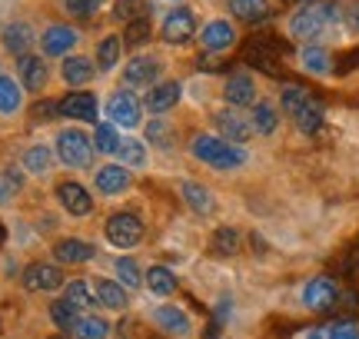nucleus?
<instances>
[{"instance_id":"6ab92c4d","label":"nucleus","mask_w":359,"mask_h":339,"mask_svg":"<svg viewBox=\"0 0 359 339\" xmlns=\"http://www.w3.org/2000/svg\"><path fill=\"white\" fill-rule=\"evenodd\" d=\"M154 323L163 333H170V336H190V329H193V323H190V316L183 313L180 306H156L154 310Z\"/></svg>"},{"instance_id":"20e7f679","label":"nucleus","mask_w":359,"mask_h":339,"mask_svg":"<svg viewBox=\"0 0 359 339\" xmlns=\"http://www.w3.org/2000/svg\"><path fill=\"white\" fill-rule=\"evenodd\" d=\"M107 240L114 243L116 249H133L143 240V220L137 213H114L107 220Z\"/></svg>"},{"instance_id":"aec40b11","label":"nucleus","mask_w":359,"mask_h":339,"mask_svg":"<svg viewBox=\"0 0 359 339\" xmlns=\"http://www.w3.org/2000/svg\"><path fill=\"white\" fill-rule=\"evenodd\" d=\"M93 183H97V190H100L103 196H116V193H123V190L130 186V170L120 167V163L100 167L97 173H93Z\"/></svg>"},{"instance_id":"a18cd8bd","label":"nucleus","mask_w":359,"mask_h":339,"mask_svg":"<svg viewBox=\"0 0 359 339\" xmlns=\"http://www.w3.org/2000/svg\"><path fill=\"white\" fill-rule=\"evenodd\" d=\"M116 20H137V17H147V0H116Z\"/></svg>"},{"instance_id":"a878e982","label":"nucleus","mask_w":359,"mask_h":339,"mask_svg":"<svg viewBox=\"0 0 359 339\" xmlns=\"http://www.w3.org/2000/svg\"><path fill=\"white\" fill-rule=\"evenodd\" d=\"M143 283L147 289L154 293V296H170V293H177V276L170 266H150L147 273H143Z\"/></svg>"},{"instance_id":"09e8293b","label":"nucleus","mask_w":359,"mask_h":339,"mask_svg":"<svg viewBox=\"0 0 359 339\" xmlns=\"http://www.w3.org/2000/svg\"><path fill=\"white\" fill-rule=\"evenodd\" d=\"M147 137H150L156 146H170V127L160 117H154V123L147 127Z\"/></svg>"},{"instance_id":"6e6552de","label":"nucleus","mask_w":359,"mask_h":339,"mask_svg":"<svg viewBox=\"0 0 359 339\" xmlns=\"http://www.w3.org/2000/svg\"><path fill=\"white\" fill-rule=\"evenodd\" d=\"M67 279H64V270L57 263H30L24 270V286L30 293H53L60 289Z\"/></svg>"},{"instance_id":"9d476101","label":"nucleus","mask_w":359,"mask_h":339,"mask_svg":"<svg viewBox=\"0 0 359 339\" xmlns=\"http://www.w3.org/2000/svg\"><path fill=\"white\" fill-rule=\"evenodd\" d=\"M160 34L167 43H187V40L196 34V17H193L190 7H173V11L163 17V27Z\"/></svg>"},{"instance_id":"49530a36","label":"nucleus","mask_w":359,"mask_h":339,"mask_svg":"<svg viewBox=\"0 0 359 339\" xmlns=\"http://www.w3.org/2000/svg\"><path fill=\"white\" fill-rule=\"evenodd\" d=\"M103 0H64V11L70 17H77V20H90L93 13L100 11Z\"/></svg>"},{"instance_id":"864d4df0","label":"nucleus","mask_w":359,"mask_h":339,"mask_svg":"<svg viewBox=\"0 0 359 339\" xmlns=\"http://www.w3.org/2000/svg\"><path fill=\"white\" fill-rule=\"evenodd\" d=\"M306 339H330V333H326V326H316L306 333Z\"/></svg>"},{"instance_id":"ea45409f","label":"nucleus","mask_w":359,"mask_h":339,"mask_svg":"<svg viewBox=\"0 0 359 339\" xmlns=\"http://www.w3.org/2000/svg\"><path fill=\"white\" fill-rule=\"evenodd\" d=\"M80 316H83V313H80L77 306H70L67 300H57V303L50 306V319H53V323H57L60 329H67V333L74 329V323H77Z\"/></svg>"},{"instance_id":"dca6fc26","label":"nucleus","mask_w":359,"mask_h":339,"mask_svg":"<svg viewBox=\"0 0 359 339\" xmlns=\"http://www.w3.org/2000/svg\"><path fill=\"white\" fill-rule=\"evenodd\" d=\"M20 64H17V74H20V87L30 93H37L47 87V64H43V57L37 53H24V57H17Z\"/></svg>"},{"instance_id":"9b49d317","label":"nucleus","mask_w":359,"mask_h":339,"mask_svg":"<svg viewBox=\"0 0 359 339\" xmlns=\"http://www.w3.org/2000/svg\"><path fill=\"white\" fill-rule=\"evenodd\" d=\"M57 200H60V207H64L70 216H87L90 209H93V196H90L87 186L77 180L57 183Z\"/></svg>"},{"instance_id":"c03bdc74","label":"nucleus","mask_w":359,"mask_h":339,"mask_svg":"<svg viewBox=\"0 0 359 339\" xmlns=\"http://www.w3.org/2000/svg\"><path fill=\"white\" fill-rule=\"evenodd\" d=\"M330 339H359V319L356 316H346V319H336L326 326Z\"/></svg>"},{"instance_id":"423d86ee","label":"nucleus","mask_w":359,"mask_h":339,"mask_svg":"<svg viewBox=\"0 0 359 339\" xmlns=\"http://www.w3.org/2000/svg\"><path fill=\"white\" fill-rule=\"evenodd\" d=\"M280 53H283V43L273 37H253L246 40L243 47V60L246 64L259 67V70H266V74H280Z\"/></svg>"},{"instance_id":"a211bd4d","label":"nucleus","mask_w":359,"mask_h":339,"mask_svg":"<svg viewBox=\"0 0 359 339\" xmlns=\"http://www.w3.org/2000/svg\"><path fill=\"white\" fill-rule=\"evenodd\" d=\"M53 256H57V263L80 266V263H90V260H93V256H97V249H93V243H87V240L70 236V240H60V243L53 247Z\"/></svg>"},{"instance_id":"6e6d98bb","label":"nucleus","mask_w":359,"mask_h":339,"mask_svg":"<svg viewBox=\"0 0 359 339\" xmlns=\"http://www.w3.org/2000/svg\"><path fill=\"white\" fill-rule=\"evenodd\" d=\"M0 240H4V230H0Z\"/></svg>"},{"instance_id":"412c9836","label":"nucleus","mask_w":359,"mask_h":339,"mask_svg":"<svg viewBox=\"0 0 359 339\" xmlns=\"http://www.w3.org/2000/svg\"><path fill=\"white\" fill-rule=\"evenodd\" d=\"M0 40H4V50H7V53H13V57H24V53H30V47H34V27L24 24V20L7 24V27H4V34H0Z\"/></svg>"},{"instance_id":"a19ab883","label":"nucleus","mask_w":359,"mask_h":339,"mask_svg":"<svg viewBox=\"0 0 359 339\" xmlns=\"http://www.w3.org/2000/svg\"><path fill=\"white\" fill-rule=\"evenodd\" d=\"M116 146H120V133H116L114 123H100L97 133H93V150H100V153H116Z\"/></svg>"},{"instance_id":"8fccbe9b","label":"nucleus","mask_w":359,"mask_h":339,"mask_svg":"<svg viewBox=\"0 0 359 339\" xmlns=\"http://www.w3.org/2000/svg\"><path fill=\"white\" fill-rule=\"evenodd\" d=\"M339 306H346L353 316H359V289H349V293H339Z\"/></svg>"},{"instance_id":"b1692460","label":"nucleus","mask_w":359,"mask_h":339,"mask_svg":"<svg viewBox=\"0 0 359 339\" xmlns=\"http://www.w3.org/2000/svg\"><path fill=\"white\" fill-rule=\"evenodd\" d=\"M293 123H296V130H299V133L316 137V133L323 130V123H326V110H323V104L316 100V97H309L306 106H303V110L293 117Z\"/></svg>"},{"instance_id":"5fc2aeb1","label":"nucleus","mask_w":359,"mask_h":339,"mask_svg":"<svg viewBox=\"0 0 359 339\" xmlns=\"http://www.w3.org/2000/svg\"><path fill=\"white\" fill-rule=\"evenodd\" d=\"M286 4H303V0H286Z\"/></svg>"},{"instance_id":"2f4dec72","label":"nucleus","mask_w":359,"mask_h":339,"mask_svg":"<svg viewBox=\"0 0 359 339\" xmlns=\"http://www.w3.org/2000/svg\"><path fill=\"white\" fill-rule=\"evenodd\" d=\"M70 336H74V339H107V336H110V326H107V319H100V316H87V313H83L77 323H74Z\"/></svg>"},{"instance_id":"f8f14e48","label":"nucleus","mask_w":359,"mask_h":339,"mask_svg":"<svg viewBox=\"0 0 359 339\" xmlns=\"http://www.w3.org/2000/svg\"><path fill=\"white\" fill-rule=\"evenodd\" d=\"M160 77V60L156 57H133L123 67V87H154V80Z\"/></svg>"},{"instance_id":"473e14b6","label":"nucleus","mask_w":359,"mask_h":339,"mask_svg":"<svg viewBox=\"0 0 359 339\" xmlns=\"http://www.w3.org/2000/svg\"><path fill=\"white\" fill-rule=\"evenodd\" d=\"M120 50H123V37L120 34H107L97 43V64H100V70H114L120 64Z\"/></svg>"},{"instance_id":"ddd939ff","label":"nucleus","mask_w":359,"mask_h":339,"mask_svg":"<svg viewBox=\"0 0 359 339\" xmlns=\"http://www.w3.org/2000/svg\"><path fill=\"white\" fill-rule=\"evenodd\" d=\"M74 43H77V30L67 24H50L43 30V37H40V50L47 53V57H64V53L74 50Z\"/></svg>"},{"instance_id":"7c9ffc66","label":"nucleus","mask_w":359,"mask_h":339,"mask_svg":"<svg viewBox=\"0 0 359 339\" xmlns=\"http://www.w3.org/2000/svg\"><path fill=\"white\" fill-rule=\"evenodd\" d=\"M250 123H253V130H257L259 137H269V133H276V127H280V117H276V106L266 104V100H259V104H253Z\"/></svg>"},{"instance_id":"f3484780","label":"nucleus","mask_w":359,"mask_h":339,"mask_svg":"<svg viewBox=\"0 0 359 339\" xmlns=\"http://www.w3.org/2000/svg\"><path fill=\"white\" fill-rule=\"evenodd\" d=\"M223 97L230 106H253L257 104V83L250 74H233L223 87Z\"/></svg>"},{"instance_id":"393cba45","label":"nucleus","mask_w":359,"mask_h":339,"mask_svg":"<svg viewBox=\"0 0 359 339\" xmlns=\"http://www.w3.org/2000/svg\"><path fill=\"white\" fill-rule=\"evenodd\" d=\"M60 74H64V80L70 83V87H83V83H90L93 80V74H97V67L90 64L87 57H67L64 67H60Z\"/></svg>"},{"instance_id":"de8ad7c7","label":"nucleus","mask_w":359,"mask_h":339,"mask_svg":"<svg viewBox=\"0 0 359 339\" xmlns=\"http://www.w3.org/2000/svg\"><path fill=\"white\" fill-rule=\"evenodd\" d=\"M53 117H60L57 100H40V104L30 106V120H34V123H43V120H53Z\"/></svg>"},{"instance_id":"c9c22d12","label":"nucleus","mask_w":359,"mask_h":339,"mask_svg":"<svg viewBox=\"0 0 359 339\" xmlns=\"http://www.w3.org/2000/svg\"><path fill=\"white\" fill-rule=\"evenodd\" d=\"M309 97H313V93H309L306 87H299V83H286L283 93H280V104H283V110H286V117H296V113L306 106Z\"/></svg>"},{"instance_id":"c85d7f7f","label":"nucleus","mask_w":359,"mask_h":339,"mask_svg":"<svg viewBox=\"0 0 359 339\" xmlns=\"http://www.w3.org/2000/svg\"><path fill=\"white\" fill-rule=\"evenodd\" d=\"M240 247H243V236H240V230H233V226H219L217 233L210 236V249L217 256H236Z\"/></svg>"},{"instance_id":"2eb2a0df","label":"nucleus","mask_w":359,"mask_h":339,"mask_svg":"<svg viewBox=\"0 0 359 339\" xmlns=\"http://www.w3.org/2000/svg\"><path fill=\"white\" fill-rule=\"evenodd\" d=\"M180 97H183V87H180L177 80H167V83H156L154 90H147L143 106L160 117V113H167V110H173L180 104Z\"/></svg>"},{"instance_id":"0eeeda50","label":"nucleus","mask_w":359,"mask_h":339,"mask_svg":"<svg viewBox=\"0 0 359 339\" xmlns=\"http://www.w3.org/2000/svg\"><path fill=\"white\" fill-rule=\"evenodd\" d=\"M213 127H217L219 137L230 140V144H246V140L257 133L253 123H250V117H243L236 106H233V110H217V113H213Z\"/></svg>"},{"instance_id":"f257e3e1","label":"nucleus","mask_w":359,"mask_h":339,"mask_svg":"<svg viewBox=\"0 0 359 339\" xmlns=\"http://www.w3.org/2000/svg\"><path fill=\"white\" fill-rule=\"evenodd\" d=\"M193 157L206 163V167L213 170H236L246 163V150L240 144H230V140H223V137H210V133H200V137H193Z\"/></svg>"},{"instance_id":"f03ea898","label":"nucleus","mask_w":359,"mask_h":339,"mask_svg":"<svg viewBox=\"0 0 359 339\" xmlns=\"http://www.w3.org/2000/svg\"><path fill=\"white\" fill-rule=\"evenodd\" d=\"M333 20H339V7L336 4H306V7H299L290 17V34L296 40H313L320 37Z\"/></svg>"},{"instance_id":"603ef678","label":"nucleus","mask_w":359,"mask_h":339,"mask_svg":"<svg viewBox=\"0 0 359 339\" xmlns=\"http://www.w3.org/2000/svg\"><path fill=\"white\" fill-rule=\"evenodd\" d=\"M359 67V50H349L346 57H343V67L339 70H356Z\"/></svg>"},{"instance_id":"7ed1b4c3","label":"nucleus","mask_w":359,"mask_h":339,"mask_svg":"<svg viewBox=\"0 0 359 339\" xmlns=\"http://www.w3.org/2000/svg\"><path fill=\"white\" fill-rule=\"evenodd\" d=\"M57 157H60V163L70 170L90 167V160H93V140H90L83 130L70 127V130H64L57 137Z\"/></svg>"},{"instance_id":"4468645a","label":"nucleus","mask_w":359,"mask_h":339,"mask_svg":"<svg viewBox=\"0 0 359 339\" xmlns=\"http://www.w3.org/2000/svg\"><path fill=\"white\" fill-rule=\"evenodd\" d=\"M57 106H60V117L67 120H97V97L87 90L67 93L64 100H57Z\"/></svg>"},{"instance_id":"bb28decb","label":"nucleus","mask_w":359,"mask_h":339,"mask_svg":"<svg viewBox=\"0 0 359 339\" xmlns=\"http://www.w3.org/2000/svg\"><path fill=\"white\" fill-rule=\"evenodd\" d=\"M299 64H303L306 74H316V77L333 74V57H330V50H323V47H303L299 50Z\"/></svg>"},{"instance_id":"58836bf2","label":"nucleus","mask_w":359,"mask_h":339,"mask_svg":"<svg viewBox=\"0 0 359 339\" xmlns=\"http://www.w3.org/2000/svg\"><path fill=\"white\" fill-rule=\"evenodd\" d=\"M116 279H120V286H127V289H137L143 283V276H140V266H137V260H130V256H120L116 260Z\"/></svg>"},{"instance_id":"3c124183","label":"nucleus","mask_w":359,"mask_h":339,"mask_svg":"<svg viewBox=\"0 0 359 339\" xmlns=\"http://www.w3.org/2000/svg\"><path fill=\"white\" fill-rule=\"evenodd\" d=\"M346 20H349L353 30H359V0H353V4L346 7Z\"/></svg>"},{"instance_id":"4be33fe9","label":"nucleus","mask_w":359,"mask_h":339,"mask_svg":"<svg viewBox=\"0 0 359 339\" xmlns=\"http://www.w3.org/2000/svg\"><path fill=\"white\" fill-rule=\"evenodd\" d=\"M233 40H236V30H233L230 20H210V24L200 30V43H203L206 50H226V47H233Z\"/></svg>"},{"instance_id":"5701e85b","label":"nucleus","mask_w":359,"mask_h":339,"mask_svg":"<svg viewBox=\"0 0 359 339\" xmlns=\"http://www.w3.org/2000/svg\"><path fill=\"white\" fill-rule=\"evenodd\" d=\"M180 196H183V203H187L196 216H210V213L217 209V200H213V193L206 190L203 183H190V180H187L183 186H180Z\"/></svg>"},{"instance_id":"1a4fd4ad","label":"nucleus","mask_w":359,"mask_h":339,"mask_svg":"<svg viewBox=\"0 0 359 339\" xmlns=\"http://www.w3.org/2000/svg\"><path fill=\"white\" fill-rule=\"evenodd\" d=\"M143 113V104L133 97L130 90H116L110 100H107V117L114 127H137Z\"/></svg>"},{"instance_id":"cd10ccee","label":"nucleus","mask_w":359,"mask_h":339,"mask_svg":"<svg viewBox=\"0 0 359 339\" xmlns=\"http://www.w3.org/2000/svg\"><path fill=\"white\" fill-rule=\"evenodd\" d=\"M230 11L243 24H259L269 17V0H230Z\"/></svg>"},{"instance_id":"4c0bfd02","label":"nucleus","mask_w":359,"mask_h":339,"mask_svg":"<svg viewBox=\"0 0 359 339\" xmlns=\"http://www.w3.org/2000/svg\"><path fill=\"white\" fill-rule=\"evenodd\" d=\"M116 157L123 160V167H143V163H147V150H143V144L140 140H123V137H120V146H116Z\"/></svg>"},{"instance_id":"f704fd0d","label":"nucleus","mask_w":359,"mask_h":339,"mask_svg":"<svg viewBox=\"0 0 359 339\" xmlns=\"http://www.w3.org/2000/svg\"><path fill=\"white\" fill-rule=\"evenodd\" d=\"M24 104V90L13 77H4L0 74V113H17Z\"/></svg>"},{"instance_id":"c756f323","label":"nucleus","mask_w":359,"mask_h":339,"mask_svg":"<svg viewBox=\"0 0 359 339\" xmlns=\"http://www.w3.org/2000/svg\"><path fill=\"white\" fill-rule=\"evenodd\" d=\"M93 296H97V303L107 306V310H123V306H127V286H120L114 279H100L97 289H93Z\"/></svg>"},{"instance_id":"39448f33","label":"nucleus","mask_w":359,"mask_h":339,"mask_svg":"<svg viewBox=\"0 0 359 339\" xmlns=\"http://www.w3.org/2000/svg\"><path fill=\"white\" fill-rule=\"evenodd\" d=\"M303 306L313 313H330L333 306H339V286L333 276H313L303 286Z\"/></svg>"},{"instance_id":"e433bc0d","label":"nucleus","mask_w":359,"mask_h":339,"mask_svg":"<svg viewBox=\"0 0 359 339\" xmlns=\"http://www.w3.org/2000/svg\"><path fill=\"white\" fill-rule=\"evenodd\" d=\"M70 306H77L80 313H87L90 306H97V296H93V289L83 283V279H74V283H67V296H64Z\"/></svg>"},{"instance_id":"79ce46f5","label":"nucleus","mask_w":359,"mask_h":339,"mask_svg":"<svg viewBox=\"0 0 359 339\" xmlns=\"http://www.w3.org/2000/svg\"><path fill=\"white\" fill-rule=\"evenodd\" d=\"M150 34H154V27H150V17H137V20H130L127 24V43L130 47H140V43H147L150 40Z\"/></svg>"},{"instance_id":"37998d69","label":"nucleus","mask_w":359,"mask_h":339,"mask_svg":"<svg viewBox=\"0 0 359 339\" xmlns=\"http://www.w3.org/2000/svg\"><path fill=\"white\" fill-rule=\"evenodd\" d=\"M20 186H24V177L17 170H0V203H11Z\"/></svg>"},{"instance_id":"72a5a7b5","label":"nucleus","mask_w":359,"mask_h":339,"mask_svg":"<svg viewBox=\"0 0 359 339\" xmlns=\"http://www.w3.org/2000/svg\"><path fill=\"white\" fill-rule=\"evenodd\" d=\"M50 163H53V153L47 144H37L30 146L24 153V170L27 173H34V177H43V173H50Z\"/></svg>"}]
</instances>
